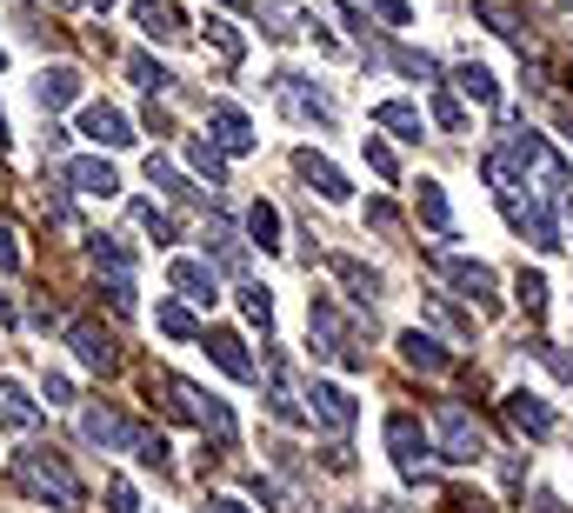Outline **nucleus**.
Here are the masks:
<instances>
[{
  "label": "nucleus",
  "instance_id": "c03bdc74",
  "mask_svg": "<svg viewBox=\"0 0 573 513\" xmlns=\"http://www.w3.org/2000/svg\"><path fill=\"white\" fill-rule=\"evenodd\" d=\"M101 294H107L114 314H134V281H101Z\"/></svg>",
  "mask_w": 573,
  "mask_h": 513
},
{
  "label": "nucleus",
  "instance_id": "864d4df0",
  "mask_svg": "<svg viewBox=\"0 0 573 513\" xmlns=\"http://www.w3.org/2000/svg\"><path fill=\"white\" fill-rule=\"evenodd\" d=\"M0 153H8V114H0Z\"/></svg>",
  "mask_w": 573,
  "mask_h": 513
},
{
  "label": "nucleus",
  "instance_id": "a211bd4d",
  "mask_svg": "<svg viewBox=\"0 0 573 513\" xmlns=\"http://www.w3.org/2000/svg\"><path fill=\"white\" fill-rule=\"evenodd\" d=\"M73 94H80V73H73V67H41V73H34V101H41V114H47V107H67Z\"/></svg>",
  "mask_w": 573,
  "mask_h": 513
},
{
  "label": "nucleus",
  "instance_id": "3c124183",
  "mask_svg": "<svg viewBox=\"0 0 573 513\" xmlns=\"http://www.w3.org/2000/svg\"><path fill=\"white\" fill-rule=\"evenodd\" d=\"M553 121H560V134H566V147H573V107H553Z\"/></svg>",
  "mask_w": 573,
  "mask_h": 513
},
{
  "label": "nucleus",
  "instance_id": "cd10ccee",
  "mask_svg": "<svg viewBox=\"0 0 573 513\" xmlns=\"http://www.w3.org/2000/svg\"><path fill=\"white\" fill-rule=\"evenodd\" d=\"M207 47H214V54H220L227 67H233L240 54H248V41H240V27H233V21H220V14H207Z\"/></svg>",
  "mask_w": 573,
  "mask_h": 513
},
{
  "label": "nucleus",
  "instance_id": "de8ad7c7",
  "mask_svg": "<svg viewBox=\"0 0 573 513\" xmlns=\"http://www.w3.org/2000/svg\"><path fill=\"white\" fill-rule=\"evenodd\" d=\"M47 400H54V407H73V380H67V374H47Z\"/></svg>",
  "mask_w": 573,
  "mask_h": 513
},
{
  "label": "nucleus",
  "instance_id": "72a5a7b5",
  "mask_svg": "<svg viewBox=\"0 0 573 513\" xmlns=\"http://www.w3.org/2000/svg\"><path fill=\"white\" fill-rule=\"evenodd\" d=\"M207 247H214V261H220V267H233V274L248 267V253H240V240H233L227 227H214V233H207Z\"/></svg>",
  "mask_w": 573,
  "mask_h": 513
},
{
  "label": "nucleus",
  "instance_id": "39448f33",
  "mask_svg": "<svg viewBox=\"0 0 573 513\" xmlns=\"http://www.w3.org/2000/svg\"><path fill=\"white\" fill-rule=\"evenodd\" d=\"M274 88H280V101H287L294 121H320V127H334V101H326L307 73H274Z\"/></svg>",
  "mask_w": 573,
  "mask_h": 513
},
{
  "label": "nucleus",
  "instance_id": "4468645a",
  "mask_svg": "<svg viewBox=\"0 0 573 513\" xmlns=\"http://www.w3.org/2000/svg\"><path fill=\"white\" fill-rule=\"evenodd\" d=\"M393 347H400V361L414 367V374H447V367H454V354H440V340H427L421 327H406Z\"/></svg>",
  "mask_w": 573,
  "mask_h": 513
},
{
  "label": "nucleus",
  "instance_id": "e433bc0d",
  "mask_svg": "<svg viewBox=\"0 0 573 513\" xmlns=\"http://www.w3.org/2000/svg\"><path fill=\"white\" fill-rule=\"evenodd\" d=\"M267 407H274V420H287V426H294V420H300V400H294V394H287V380H280V374H274V380H267Z\"/></svg>",
  "mask_w": 573,
  "mask_h": 513
},
{
  "label": "nucleus",
  "instance_id": "49530a36",
  "mask_svg": "<svg viewBox=\"0 0 573 513\" xmlns=\"http://www.w3.org/2000/svg\"><path fill=\"white\" fill-rule=\"evenodd\" d=\"M374 8L387 14V27H406V21H414V8H406V0H374Z\"/></svg>",
  "mask_w": 573,
  "mask_h": 513
},
{
  "label": "nucleus",
  "instance_id": "8fccbe9b",
  "mask_svg": "<svg viewBox=\"0 0 573 513\" xmlns=\"http://www.w3.org/2000/svg\"><path fill=\"white\" fill-rule=\"evenodd\" d=\"M207 513H254V506H248V500H233V493H214Z\"/></svg>",
  "mask_w": 573,
  "mask_h": 513
},
{
  "label": "nucleus",
  "instance_id": "b1692460",
  "mask_svg": "<svg viewBox=\"0 0 573 513\" xmlns=\"http://www.w3.org/2000/svg\"><path fill=\"white\" fill-rule=\"evenodd\" d=\"M153 327L168 333V340H200V333H207V327H200L181 300H160V307H153Z\"/></svg>",
  "mask_w": 573,
  "mask_h": 513
},
{
  "label": "nucleus",
  "instance_id": "c85d7f7f",
  "mask_svg": "<svg viewBox=\"0 0 573 513\" xmlns=\"http://www.w3.org/2000/svg\"><path fill=\"white\" fill-rule=\"evenodd\" d=\"M147 181H153V187H168L174 201H200V187H187V174H181V167H168V160H153V153H147Z\"/></svg>",
  "mask_w": 573,
  "mask_h": 513
},
{
  "label": "nucleus",
  "instance_id": "0eeeda50",
  "mask_svg": "<svg viewBox=\"0 0 573 513\" xmlns=\"http://www.w3.org/2000/svg\"><path fill=\"white\" fill-rule=\"evenodd\" d=\"M67 347H73V361H80V367H94V374H114V367H121L114 340H107L101 327H88V320H73V327H67Z\"/></svg>",
  "mask_w": 573,
  "mask_h": 513
},
{
  "label": "nucleus",
  "instance_id": "dca6fc26",
  "mask_svg": "<svg viewBox=\"0 0 573 513\" xmlns=\"http://www.w3.org/2000/svg\"><path fill=\"white\" fill-rule=\"evenodd\" d=\"M80 434H88L94 447H134V426L114 407H88V413H80Z\"/></svg>",
  "mask_w": 573,
  "mask_h": 513
},
{
  "label": "nucleus",
  "instance_id": "c9c22d12",
  "mask_svg": "<svg viewBox=\"0 0 573 513\" xmlns=\"http://www.w3.org/2000/svg\"><path fill=\"white\" fill-rule=\"evenodd\" d=\"M360 153H367V167H374L380 181H393V174H400V160H393V147H387V140H374V134H367V140H360Z\"/></svg>",
  "mask_w": 573,
  "mask_h": 513
},
{
  "label": "nucleus",
  "instance_id": "ea45409f",
  "mask_svg": "<svg viewBox=\"0 0 573 513\" xmlns=\"http://www.w3.org/2000/svg\"><path fill=\"white\" fill-rule=\"evenodd\" d=\"M367 227L374 233H400V207L393 201H367Z\"/></svg>",
  "mask_w": 573,
  "mask_h": 513
},
{
  "label": "nucleus",
  "instance_id": "4c0bfd02",
  "mask_svg": "<svg viewBox=\"0 0 573 513\" xmlns=\"http://www.w3.org/2000/svg\"><path fill=\"white\" fill-rule=\"evenodd\" d=\"M134 454H140V467L168 474V441H160V434H134Z\"/></svg>",
  "mask_w": 573,
  "mask_h": 513
},
{
  "label": "nucleus",
  "instance_id": "473e14b6",
  "mask_svg": "<svg viewBox=\"0 0 573 513\" xmlns=\"http://www.w3.org/2000/svg\"><path fill=\"white\" fill-rule=\"evenodd\" d=\"M134 227L153 233V240H174V214H160L153 201H134Z\"/></svg>",
  "mask_w": 573,
  "mask_h": 513
},
{
  "label": "nucleus",
  "instance_id": "13d9d810",
  "mask_svg": "<svg viewBox=\"0 0 573 513\" xmlns=\"http://www.w3.org/2000/svg\"><path fill=\"white\" fill-rule=\"evenodd\" d=\"M54 8H67V0H54Z\"/></svg>",
  "mask_w": 573,
  "mask_h": 513
},
{
  "label": "nucleus",
  "instance_id": "9d476101",
  "mask_svg": "<svg viewBox=\"0 0 573 513\" xmlns=\"http://www.w3.org/2000/svg\"><path fill=\"white\" fill-rule=\"evenodd\" d=\"M294 174H300L320 201H347V174H341L334 160H320L313 147H300V153H294Z\"/></svg>",
  "mask_w": 573,
  "mask_h": 513
},
{
  "label": "nucleus",
  "instance_id": "f257e3e1",
  "mask_svg": "<svg viewBox=\"0 0 573 513\" xmlns=\"http://www.w3.org/2000/svg\"><path fill=\"white\" fill-rule=\"evenodd\" d=\"M14 474H21V487L34 493V500H47L54 513H80V480H73V467L54 454V447H27V454H14Z\"/></svg>",
  "mask_w": 573,
  "mask_h": 513
},
{
  "label": "nucleus",
  "instance_id": "f8f14e48",
  "mask_svg": "<svg viewBox=\"0 0 573 513\" xmlns=\"http://www.w3.org/2000/svg\"><path fill=\"white\" fill-rule=\"evenodd\" d=\"M80 134H88L94 147H127V140H134L127 114H121V107H107V101H94L88 114H80Z\"/></svg>",
  "mask_w": 573,
  "mask_h": 513
},
{
  "label": "nucleus",
  "instance_id": "a19ab883",
  "mask_svg": "<svg viewBox=\"0 0 573 513\" xmlns=\"http://www.w3.org/2000/svg\"><path fill=\"white\" fill-rule=\"evenodd\" d=\"M107 513H140V493L127 480H107Z\"/></svg>",
  "mask_w": 573,
  "mask_h": 513
},
{
  "label": "nucleus",
  "instance_id": "4d7b16f0",
  "mask_svg": "<svg viewBox=\"0 0 573 513\" xmlns=\"http://www.w3.org/2000/svg\"><path fill=\"white\" fill-rule=\"evenodd\" d=\"M0 60H8V47H0Z\"/></svg>",
  "mask_w": 573,
  "mask_h": 513
},
{
  "label": "nucleus",
  "instance_id": "423d86ee",
  "mask_svg": "<svg viewBox=\"0 0 573 513\" xmlns=\"http://www.w3.org/2000/svg\"><path fill=\"white\" fill-rule=\"evenodd\" d=\"M207 127H214V147H220V153H254V140H261L254 121L240 114L233 101H207Z\"/></svg>",
  "mask_w": 573,
  "mask_h": 513
},
{
  "label": "nucleus",
  "instance_id": "412c9836",
  "mask_svg": "<svg viewBox=\"0 0 573 513\" xmlns=\"http://www.w3.org/2000/svg\"><path fill=\"white\" fill-rule=\"evenodd\" d=\"M454 88H460L467 101H480V107H494V101H501L494 67H480V60H460V67H454Z\"/></svg>",
  "mask_w": 573,
  "mask_h": 513
},
{
  "label": "nucleus",
  "instance_id": "37998d69",
  "mask_svg": "<svg viewBox=\"0 0 573 513\" xmlns=\"http://www.w3.org/2000/svg\"><path fill=\"white\" fill-rule=\"evenodd\" d=\"M434 114H440V127H447V134H460V127H467V114H460V101H454V94H434Z\"/></svg>",
  "mask_w": 573,
  "mask_h": 513
},
{
  "label": "nucleus",
  "instance_id": "9b49d317",
  "mask_svg": "<svg viewBox=\"0 0 573 513\" xmlns=\"http://www.w3.org/2000/svg\"><path fill=\"white\" fill-rule=\"evenodd\" d=\"M168 281H174V294L194 300V307H214V300H220V274H214L207 261H174Z\"/></svg>",
  "mask_w": 573,
  "mask_h": 513
},
{
  "label": "nucleus",
  "instance_id": "393cba45",
  "mask_svg": "<svg viewBox=\"0 0 573 513\" xmlns=\"http://www.w3.org/2000/svg\"><path fill=\"white\" fill-rule=\"evenodd\" d=\"M248 233L261 240V253H280V207L274 201H254L248 207Z\"/></svg>",
  "mask_w": 573,
  "mask_h": 513
},
{
  "label": "nucleus",
  "instance_id": "f704fd0d",
  "mask_svg": "<svg viewBox=\"0 0 573 513\" xmlns=\"http://www.w3.org/2000/svg\"><path fill=\"white\" fill-rule=\"evenodd\" d=\"M514 294H520V307H527V314H540V307H547V274H534V267H520V281H514Z\"/></svg>",
  "mask_w": 573,
  "mask_h": 513
},
{
  "label": "nucleus",
  "instance_id": "7c9ffc66",
  "mask_svg": "<svg viewBox=\"0 0 573 513\" xmlns=\"http://www.w3.org/2000/svg\"><path fill=\"white\" fill-rule=\"evenodd\" d=\"M187 167H200L207 181H220V174H227V160H220V147H214L207 134H194V140H187Z\"/></svg>",
  "mask_w": 573,
  "mask_h": 513
},
{
  "label": "nucleus",
  "instance_id": "2eb2a0df",
  "mask_svg": "<svg viewBox=\"0 0 573 513\" xmlns=\"http://www.w3.org/2000/svg\"><path fill=\"white\" fill-rule=\"evenodd\" d=\"M507 420L520 426L527 441H547V434H553V407H547L540 394H527V387H520V394H507Z\"/></svg>",
  "mask_w": 573,
  "mask_h": 513
},
{
  "label": "nucleus",
  "instance_id": "a18cd8bd",
  "mask_svg": "<svg viewBox=\"0 0 573 513\" xmlns=\"http://www.w3.org/2000/svg\"><path fill=\"white\" fill-rule=\"evenodd\" d=\"M534 354H540V361H547V367H553L560 380H573V361H566L560 347H553V340H534Z\"/></svg>",
  "mask_w": 573,
  "mask_h": 513
},
{
  "label": "nucleus",
  "instance_id": "a878e982",
  "mask_svg": "<svg viewBox=\"0 0 573 513\" xmlns=\"http://www.w3.org/2000/svg\"><path fill=\"white\" fill-rule=\"evenodd\" d=\"M414 207H421V220H427L434 233H454V214H447V194H440V181H421Z\"/></svg>",
  "mask_w": 573,
  "mask_h": 513
},
{
  "label": "nucleus",
  "instance_id": "2f4dec72",
  "mask_svg": "<svg viewBox=\"0 0 573 513\" xmlns=\"http://www.w3.org/2000/svg\"><path fill=\"white\" fill-rule=\"evenodd\" d=\"M240 314H248V320H254V327H261V333H267V327H274V294H267V287H254V281H248V287H240Z\"/></svg>",
  "mask_w": 573,
  "mask_h": 513
},
{
  "label": "nucleus",
  "instance_id": "aec40b11",
  "mask_svg": "<svg viewBox=\"0 0 573 513\" xmlns=\"http://www.w3.org/2000/svg\"><path fill=\"white\" fill-rule=\"evenodd\" d=\"M0 426H8V434H27L34 426V394L8 374H0Z\"/></svg>",
  "mask_w": 573,
  "mask_h": 513
},
{
  "label": "nucleus",
  "instance_id": "4be33fe9",
  "mask_svg": "<svg viewBox=\"0 0 573 513\" xmlns=\"http://www.w3.org/2000/svg\"><path fill=\"white\" fill-rule=\"evenodd\" d=\"M134 261H140V253H134L127 240H114V233L94 240V267H101L107 281H134Z\"/></svg>",
  "mask_w": 573,
  "mask_h": 513
},
{
  "label": "nucleus",
  "instance_id": "5701e85b",
  "mask_svg": "<svg viewBox=\"0 0 573 513\" xmlns=\"http://www.w3.org/2000/svg\"><path fill=\"white\" fill-rule=\"evenodd\" d=\"M374 121H380L387 134H400V140H421V134H427V121H421V107H414V101H380V107H374Z\"/></svg>",
  "mask_w": 573,
  "mask_h": 513
},
{
  "label": "nucleus",
  "instance_id": "6e6552de",
  "mask_svg": "<svg viewBox=\"0 0 573 513\" xmlns=\"http://www.w3.org/2000/svg\"><path fill=\"white\" fill-rule=\"evenodd\" d=\"M207 340V361L220 367V374H233V380H254V354H248V340H240L233 327H214V333H200Z\"/></svg>",
  "mask_w": 573,
  "mask_h": 513
},
{
  "label": "nucleus",
  "instance_id": "7ed1b4c3",
  "mask_svg": "<svg viewBox=\"0 0 573 513\" xmlns=\"http://www.w3.org/2000/svg\"><path fill=\"white\" fill-rule=\"evenodd\" d=\"M387 447H393V467L406 474V480H421L427 474V454H434V441H427V426L414 420V413H387Z\"/></svg>",
  "mask_w": 573,
  "mask_h": 513
},
{
  "label": "nucleus",
  "instance_id": "6e6d98bb",
  "mask_svg": "<svg viewBox=\"0 0 573 513\" xmlns=\"http://www.w3.org/2000/svg\"><path fill=\"white\" fill-rule=\"evenodd\" d=\"M220 8H240V0H220Z\"/></svg>",
  "mask_w": 573,
  "mask_h": 513
},
{
  "label": "nucleus",
  "instance_id": "09e8293b",
  "mask_svg": "<svg viewBox=\"0 0 573 513\" xmlns=\"http://www.w3.org/2000/svg\"><path fill=\"white\" fill-rule=\"evenodd\" d=\"M341 21H347V34H354V41H367V34H374V21H367L360 8H341Z\"/></svg>",
  "mask_w": 573,
  "mask_h": 513
},
{
  "label": "nucleus",
  "instance_id": "bb28decb",
  "mask_svg": "<svg viewBox=\"0 0 573 513\" xmlns=\"http://www.w3.org/2000/svg\"><path fill=\"white\" fill-rule=\"evenodd\" d=\"M127 73H134V88H147V94H168L174 88V73L160 67L153 54H127Z\"/></svg>",
  "mask_w": 573,
  "mask_h": 513
},
{
  "label": "nucleus",
  "instance_id": "603ef678",
  "mask_svg": "<svg viewBox=\"0 0 573 513\" xmlns=\"http://www.w3.org/2000/svg\"><path fill=\"white\" fill-rule=\"evenodd\" d=\"M14 320H21V307H14L8 294H0V327H14Z\"/></svg>",
  "mask_w": 573,
  "mask_h": 513
},
{
  "label": "nucleus",
  "instance_id": "79ce46f5",
  "mask_svg": "<svg viewBox=\"0 0 573 513\" xmlns=\"http://www.w3.org/2000/svg\"><path fill=\"white\" fill-rule=\"evenodd\" d=\"M0 274H21V240H14L8 220H0Z\"/></svg>",
  "mask_w": 573,
  "mask_h": 513
},
{
  "label": "nucleus",
  "instance_id": "1a4fd4ad",
  "mask_svg": "<svg viewBox=\"0 0 573 513\" xmlns=\"http://www.w3.org/2000/svg\"><path fill=\"white\" fill-rule=\"evenodd\" d=\"M60 181H67L73 194H94V201L121 194V174H114V160H67V167H60Z\"/></svg>",
  "mask_w": 573,
  "mask_h": 513
},
{
  "label": "nucleus",
  "instance_id": "20e7f679",
  "mask_svg": "<svg viewBox=\"0 0 573 513\" xmlns=\"http://www.w3.org/2000/svg\"><path fill=\"white\" fill-rule=\"evenodd\" d=\"M307 413L326 426V434H347V426L360 420V407H354V394H347L341 380H313V387H307Z\"/></svg>",
  "mask_w": 573,
  "mask_h": 513
},
{
  "label": "nucleus",
  "instance_id": "c756f323",
  "mask_svg": "<svg viewBox=\"0 0 573 513\" xmlns=\"http://www.w3.org/2000/svg\"><path fill=\"white\" fill-rule=\"evenodd\" d=\"M200 426L220 441V447H233V413H227V400H214V394H200Z\"/></svg>",
  "mask_w": 573,
  "mask_h": 513
},
{
  "label": "nucleus",
  "instance_id": "5fc2aeb1",
  "mask_svg": "<svg viewBox=\"0 0 573 513\" xmlns=\"http://www.w3.org/2000/svg\"><path fill=\"white\" fill-rule=\"evenodd\" d=\"M94 8H101V14H107V8H114V0H94Z\"/></svg>",
  "mask_w": 573,
  "mask_h": 513
},
{
  "label": "nucleus",
  "instance_id": "f03ea898",
  "mask_svg": "<svg viewBox=\"0 0 573 513\" xmlns=\"http://www.w3.org/2000/svg\"><path fill=\"white\" fill-rule=\"evenodd\" d=\"M434 434H440V460H454V467L486 460V441H480V426H473V413H467L460 400H447V407L434 413Z\"/></svg>",
  "mask_w": 573,
  "mask_h": 513
},
{
  "label": "nucleus",
  "instance_id": "ddd939ff",
  "mask_svg": "<svg viewBox=\"0 0 573 513\" xmlns=\"http://www.w3.org/2000/svg\"><path fill=\"white\" fill-rule=\"evenodd\" d=\"M440 274L467 294V300H480V307H494V267H480V261H460V253H447L440 261Z\"/></svg>",
  "mask_w": 573,
  "mask_h": 513
},
{
  "label": "nucleus",
  "instance_id": "6ab92c4d",
  "mask_svg": "<svg viewBox=\"0 0 573 513\" xmlns=\"http://www.w3.org/2000/svg\"><path fill=\"white\" fill-rule=\"evenodd\" d=\"M134 21H140V34L147 41H174L187 21H181V8H168V0H134Z\"/></svg>",
  "mask_w": 573,
  "mask_h": 513
},
{
  "label": "nucleus",
  "instance_id": "f3484780",
  "mask_svg": "<svg viewBox=\"0 0 573 513\" xmlns=\"http://www.w3.org/2000/svg\"><path fill=\"white\" fill-rule=\"evenodd\" d=\"M326 267H334V281L347 287V300H354V307H367V300L380 294V274H374L367 261H354V253H334V261H326Z\"/></svg>",
  "mask_w": 573,
  "mask_h": 513
},
{
  "label": "nucleus",
  "instance_id": "58836bf2",
  "mask_svg": "<svg viewBox=\"0 0 573 513\" xmlns=\"http://www.w3.org/2000/svg\"><path fill=\"white\" fill-rule=\"evenodd\" d=\"M393 67H400L406 80H434V60H427V54H414V47H393Z\"/></svg>",
  "mask_w": 573,
  "mask_h": 513
}]
</instances>
